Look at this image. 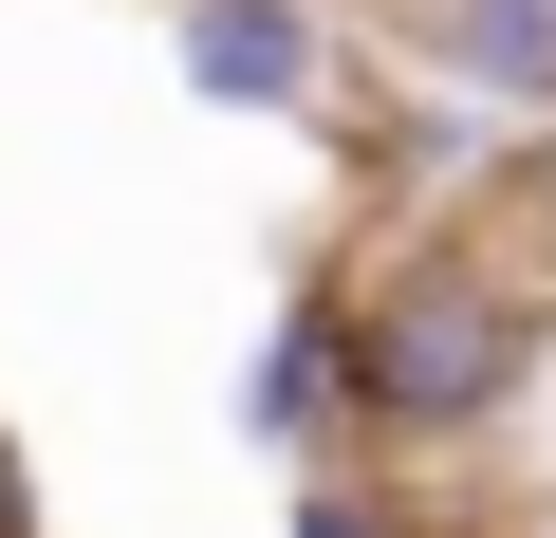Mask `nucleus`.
<instances>
[{"instance_id":"nucleus-1","label":"nucleus","mask_w":556,"mask_h":538,"mask_svg":"<svg viewBox=\"0 0 556 538\" xmlns=\"http://www.w3.org/2000/svg\"><path fill=\"white\" fill-rule=\"evenodd\" d=\"M519 390H538V298L501 279V260L427 241V260H390V279L353 298V446L445 464V446H501Z\"/></svg>"},{"instance_id":"nucleus-2","label":"nucleus","mask_w":556,"mask_h":538,"mask_svg":"<svg viewBox=\"0 0 556 538\" xmlns=\"http://www.w3.org/2000/svg\"><path fill=\"white\" fill-rule=\"evenodd\" d=\"M167 75L204 112H260V130H334L353 38H334V0H167Z\"/></svg>"},{"instance_id":"nucleus-3","label":"nucleus","mask_w":556,"mask_h":538,"mask_svg":"<svg viewBox=\"0 0 556 538\" xmlns=\"http://www.w3.org/2000/svg\"><path fill=\"white\" fill-rule=\"evenodd\" d=\"M241 446L298 483V464H353V298H278L260 316V353H241Z\"/></svg>"},{"instance_id":"nucleus-4","label":"nucleus","mask_w":556,"mask_h":538,"mask_svg":"<svg viewBox=\"0 0 556 538\" xmlns=\"http://www.w3.org/2000/svg\"><path fill=\"white\" fill-rule=\"evenodd\" d=\"M427 75L464 112H556V0H427Z\"/></svg>"},{"instance_id":"nucleus-5","label":"nucleus","mask_w":556,"mask_h":538,"mask_svg":"<svg viewBox=\"0 0 556 538\" xmlns=\"http://www.w3.org/2000/svg\"><path fill=\"white\" fill-rule=\"evenodd\" d=\"M278 538H408V501L353 483V464H298V520H278Z\"/></svg>"},{"instance_id":"nucleus-6","label":"nucleus","mask_w":556,"mask_h":538,"mask_svg":"<svg viewBox=\"0 0 556 538\" xmlns=\"http://www.w3.org/2000/svg\"><path fill=\"white\" fill-rule=\"evenodd\" d=\"M0 538H38V464L20 446H0Z\"/></svg>"},{"instance_id":"nucleus-7","label":"nucleus","mask_w":556,"mask_h":538,"mask_svg":"<svg viewBox=\"0 0 556 538\" xmlns=\"http://www.w3.org/2000/svg\"><path fill=\"white\" fill-rule=\"evenodd\" d=\"M538 204H556V149H538Z\"/></svg>"}]
</instances>
